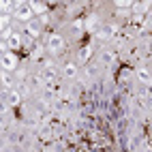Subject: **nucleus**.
I'll return each mask as SVG.
<instances>
[{
	"mask_svg": "<svg viewBox=\"0 0 152 152\" xmlns=\"http://www.w3.org/2000/svg\"><path fill=\"white\" fill-rule=\"evenodd\" d=\"M64 75H66V77H75V75H77V66H75L73 62H66V64H64Z\"/></svg>",
	"mask_w": 152,
	"mask_h": 152,
	"instance_id": "6e6552de",
	"label": "nucleus"
},
{
	"mask_svg": "<svg viewBox=\"0 0 152 152\" xmlns=\"http://www.w3.org/2000/svg\"><path fill=\"white\" fill-rule=\"evenodd\" d=\"M9 103H11V105H17V103H19V94H17V92H11V94H9Z\"/></svg>",
	"mask_w": 152,
	"mask_h": 152,
	"instance_id": "9d476101",
	"label": "nucleus"
},
{
	"mask_svg": "<svg viewBox=\"0 0 152 152\" xmlns=\"http://www.w3.org/2000/svg\"><path fill=\"white\" fill-rule=\"evenodd\" d=\"M41 22H34V24H26V28H24V32L30 37V39H37L39 37V30H41Z\"/></svg>",
	"mask_w": 152,
	"mask_h": 152,
	"instance_id": "423d86ee",
	"label": "nucleus"
},
{
	"mask_svg": "<svg viewBox=\"0 0 152 152\" xmlns=\"http://www.w3.org/2000/svg\"><path fill=\"white\" fill-rule=\"evenodd\" d=\"M86 73H88V77H94V75L99 73V64H90V66L86 69Z\"/></svg>",
	"mask_w": 152,
	"mask_h": 152,
	"instance_id": "1a4fd4ad",
	"label": "nucleus"
},
{
	"mask_svg": "<svg viewBox=\"0 0 152 152\" xmlns=\"http://www.w3.org/2000/svg\"><path fill=\"white\" fill-rule=\"evenodd\" d=\"M135 77L139 79V84H152V75H150V71L146 69V66H139L137 71H135Z\"/></svg>",
	"mask_w": 152,
	"mask_h": 152,
	"instance_id": "39448f33",
	"label": "nucleus"
},
{
	"mask_svg": "<svg viewBox=\"0 0 152 152\" xmlns=\"http://www.w3.org/2000/svg\"><path fill=\"white\" fill-rule=\"evenodd\" d=\"M45 45H47V52H60V49H64V39L60 37V34H49L47 37V41H45Z\"/></svg>",
	"mask_w": 152,
	"mask_h": 152,
	"instance_id": "f257e3e1",
	"label": "nucleus"
},
{
	"mask_svg": "<svg viewBox=\"0 0 152 152\" xmlns=\"http://www.w3.org/2000/svg\"><path fill=\"white\" fill-rule=\"evenodd\" d=\"M0 62H2V66H4L7 71H13V69H17V56L11 54V52H4Z\"/></svg>",
	"mask_w": 152,
	"mask_h": 152,
	"instance_id": "20e7f679",
	"label": "nucleus"
},
{
	"mask_svg": "<svg viewBox=\"0 0 152 152\" xmlns=\"http://www.w3.org/2000/svg\"><path fill=\"white\" fill-rule=\"evenodd\" d=\"M90 54H92V47H86V52H82V54H79V56H82V60H86Z\"/></svg>",
	"mask_w": 152,
	"mask_h": 152,
	"instance_id": "ddd939ff",
	"label": "nucleus"
},
{
	"mask_svg": "<svg viewBox=\"0 0 152 152\" xmlns=\"http://www.w3.org/2000/svg\"><path fill=\"white\" fill-rule=\"evenodd\" d=\"M148 54H150V56H152V45H150V52H148Z\"/></svg>",
	"mask_w": 152,
	"mask_h": 152,
	"instance_id": "4468645a",
	"label": "nucleus"
},
{
	"mask_svg": "<svg viewBox=\"0 0 152 152\" xmlns=\"http://www.w3.org/2000/svg\"><path fill=\"white\" fill-rule=\"evenodd\" d=\"M144 92H146V96H148V99H152V86H150V84H146V86H144Z\"/></svg>",
	"mask_w": 152,
	"mask_h": 152,
	"instance_id": "f8f14e48",
	"label": "nucleus"
},
{
	"mask_svg": "<svg viewBox=\"0 0 152 152\" xmlns=\"http://www.w3.org/2000/svg\"><path fill=\"white\" fill-rule=\"evenodd\" d=\"M118 60V49H103L101 52V64H114Z\"/></svg>",
	"mask_w": 152,
	"mask_h": 152,
	"instance_id": "7ed1b4c3",
	"label": "nucleus"
},
{
	"mask_svg": "<svg viewBox=\"0 0 152 152\" xmlns=\"http://www.w3.org/2000/svg\"><path fill=\"white\" fill-rule=\"evenodd\" d=\"M150 111H152V103H150Z\"/></svg>",
	"mask_w": 152,
	"mask_h": 152,
	"instance_id": "2eb2a0df",
	"label": "nucleus"
},
{
	"mask_svg": "<svg viewBox=\"0 0 152 152\" xmlns=\"http://www.w3.org/2000/svg\"><path fill=\"white\" fill-rule=\"evenodd\" d=\"M32 15H34V11H32V7H30V4H22L15 11V19H19V22H28Z\"/></svg>",
	"mask_w": 152,
	"mask_h": 152,
	"instance_id": "f03ea898",
	"label": "nucleus"
},
{
	"mask_svg": "<svg viewBox=\"0 0 152 152\" xmlns=\"http://www.w3.org/2000/svg\"><path fill=\"white\" fill-rule=\"evenodd\" d=\"M2 82H4V88H9V86L13 84V79H11V77H9V75L4 73V75H2Z\"/></svg>",
	"mask_w": 152,
	"mask_h": 152,
	"instance_id": "9b49d317",
	"label": "nucleus"
},
{
	"mask_svg": "<svg viewBox=\"0 0 152 152\" xmlns=\"http://www.w3.org/2000/svg\"><path fill=\"white\" fill-rule=\"evenodd\" d=\"M7 45L11 47V49H17L19 45H22V41H19V37H17L15 32H9V37H7Z\"/></svg>",
	"mask_w": 152,
	"mask_h": 152,
	"instance_id": "0eeeda50",
	"label": "nucleus"
}]
</instances>
